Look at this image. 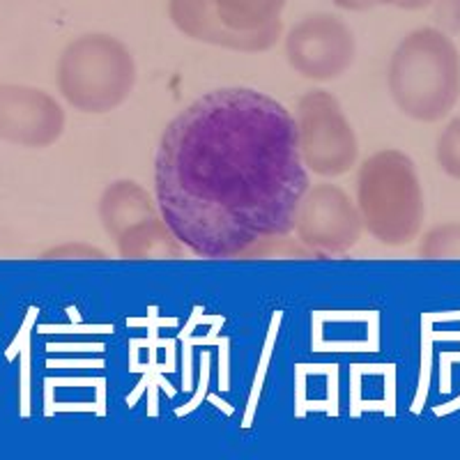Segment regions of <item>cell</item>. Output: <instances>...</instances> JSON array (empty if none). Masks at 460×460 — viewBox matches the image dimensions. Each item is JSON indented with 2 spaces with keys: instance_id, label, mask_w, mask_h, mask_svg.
Returning <instances> with one entry per match:
<instances>
[{
  "instance_id": "16",
  "label": "cell",
  "mask_w": 460,
  "mask_h": 460,
  "mask_svg": "<svg viewBox=\"0 0 460 460\" xmlns=\"http://www.w3.org/2000/svg\"><path fill=\"white\" fill-rule=\"evenodd\" d=\"M435 28L447 35H460V0H435L433 5Z\"/></svg>"
},
{
  "instance_id": "3",
  "label": "cell",
  "mask_w": 460,
  "mask_h": 460,
  "mask_svg": "<svg viewBox=\"0 0 460 460\" xmlns=\"http://www.w3.org/2000/svg\"><path fill=\"white\" fill-rule=\"evenodd\" d=\"M355 203L364 230L385 246H405L424 228L426 203L412 157L396 147L373 152L357 171Z\"/></svg>"
},
{
  "instance_id": "17",
  "label": "cell",
  "mask_w": 460,
  "mask_h": 460,
  "mask_svg": "<svg viewBox=\"0 0 460 460\" xmlns=\"http://www.w3.org/2000/svg\"><path fill=\"white\" fill-rule=\"evenodd\" d=\"M433 3L435 0H377V5L398 7V10H408V12L426 10V7H430Z\"/></svg>"
},
{
  "instance_id": "14",
  "label": "cell",
  "mask_w": 460,
  "mask_h": 460,
  "mask_svg": "<svg viewBox=\"0 0 460 460\" xmlns=\"http://www.w3.org/2000/svg\"><path fill=\"white\" fill-rule=\"evenodd\" d=\"M435 159H438L439 171L445 175L460 180V115L454 118L438 137Z\"/></svg>"
},
{
  "instance_id": "9",
  "label": "cell",
  "mask_w": 460,
  "mask_h": 460,
  "mask_svg": "<svg viewBox=\"0 0 460 460\" xmlns=\"http://www.w3.org/2000/svg\"><path fill=\"white\" fill-rule=\"evenodd\" d=\"M168 16L184 37L226 51L262 53L277 47L283 37L281 19L258 31H233L221 23L209 0H168Z\"/></svg>"
},
{
  "instance_id": "10",
  "label": "cell",
  "mask_w": 460,
  "mask_h": 460,
  "mask_svg": "<svg viewBox=\"0 0 460 460\" xmlns=\"http://www.w3.org/2000/svg\"><path fill=\"white\" fill-rule=\"evenodd\" d=\"M157 215H162L157 199L134 180H115L104 189L97 205L100 224L111 240H115L129 226Z\"/></svg>"
},
{
  "instance_id": "18",
  "label": "cell",
  "mask_w": 460,
  "mask_h": 460,
  "mask_svg": "<svg viewBox=\"0 0 460 460\" xmlns=\"http://www.w3.org/2000/svg\"><path fill=\"white\" fill-rule=\"evenodd\" d=\"M332 3L345 12H368L377 7V0H332Z\"/></svg>"
},
{
  "instance_id": "12",
  "label": "cell",
  "mask_w": 460,
  "mask_h": 460,
  "mask_svg": "<svg viewBox=\"0 0 460 460\" xmlns=\"http://www.w3.org/2000/svg\"><path fill=\"white\" fill-rule=\"evenodd\" d=\"M221 23L233 31H258L281 19L288 0H209Z\"/></svg>"
},
{
  "instance_id": "15",
  "label": "cell",
  "mask_w": 460,
  "mask_h": 460,
  "mask_svg": "<svg viewBox=\"0 0 460 460\" xmlns=\"http://www.w3.org/2000/svg\"><path fill=\"white\" fill-rule=\"evenodd\" d=\"M42 258H47V261H60V258H69V261H81V258L100 261V258H106V253L93 244H84V242H67V244H58L53 246V249H49V252H44Z\"/></svg>"
},
{
  "instance_id": "6",
  "label": "cell",
  "mask_w": 460,
  "mask_h": 460,
  "mask_svg": "<svg viewBox=\"0 0 460 460\" xmlns=\"http://www.w3.org/2000/svg\"><path fill=\"white\" fill-rule=\"evenodd\" d=\"M364 233L355 199L339 184H309L297 205L293 237L314 258L345 256Z\"/></svg>"
},
{
  "instance_id": "13",
  "label": "cell",
  "mask_w": 460,
  "mask_h": 460,
  "mask_svg": "<svg viewBox=\"0 0 460 460\" xmlns=\"http://www.w3.org/2000/svg\"><path fill=\"white\" fill-rule=\"evenodd\" d=\"M419 256L429 261L460 258V221H449V224H439L426 230L419 244Z\"/></svg>"
},
{
  "instance_id": "8",
  "label": "cell",
  "mask_w": 460,
  "mask_h": 460,
  "mask_svg": "<svg viewBox=\"0 0 460 460\" xmlns=\"http://www.w3.org/2000/svg\"><path fill=\"white\" fill-rule=\"evenodd\" d=\"M63 104L35 85L0 84V141L44 150L65 134Z\"/></svg>"
},
{
  "instance_id": "11",
  "label": "cell",
  "mask_w": 460,
  "mask_h": 460,
  "mask_svg": "<svg viewBox=\"0 0 460 460\" xmlns=\"http://www.w3.org/2000/svg\"><path fill=\"white\" fill-rule=\"evenodd\" d=\"M111 242L115 244L118 256L127 261H171L189 256V249L162 215L129 226Z\"/></svg>"
},
{
  "instance_id": "7",
  "label": "cell",
  "mask_w": 460,
  "mask_h": 460,
  "mask_svg": "<svg viewBox=\"0 0 460 460\" xmlns=\"http://www.w3.org/2000/svg\"><path fill=\"white\" fill-rule=\"evenodd\" d=\"M288 65L302 79L327 84L341 79L357 58L350 26L334 14H311L295 23L283 44Z\"/></svg>"
},
{
  "instance_id": "2",
  "label": "cell",
  "mask_w": 460,
  "mask_h": 460,
  "mask_svg": "<svg viewBox=\"0 0 460 460\" xmlns=\"http://www.w3.org/2000/svg\"><path fill=\"white\" fill-rule=\"evenodd\" d=\"M387 90L410 120H445L460 100V51L451 35L424 26L402 37L389 58Z\"/></svg>"
},
{
  "instance_id": "4",
  "label": "cell",
  "mask_w": 460,
  "mask_h": 460,
  "mask_svg": "<svg viewBox=\"0 0 460 460\" xmlns=\"http://www.w3.org/2000/svg\"><path fill=\"white\" fill-rule=\"evenodd\" d=\"M138 81L134 53L122 40L104 32L81 35L58 58L56 85L74 111L111 113L131 97Z\"/></svg>"
},
{
  "instance_id": "5",
  "label": "cell",
  "mask_w": 460,
  "mask_h": 460,
  "mask_svg": "<svg viewBox=\"0 0 460 460\" xmlns=\"http://www.w3.org/2000/svg\"><path fill=\"white\" fill-rule=\"evenodd\" d=\"M297 147L306 171L320 178H341L359 162V138L343 106L323 88L309 90L293 111Z\"/></svg>"
},
{
  "instance_id": "1",
  "label": "cell",
  "mask_w": 460,
  "mask_h": 460,
  "mask_svg": "<svg viewBox=\"0 0 460 460\" xmlns=\"http://www.w3.org/2000/svg\"><path fill=\"white\" fill-rule=\"evenodd\" d=\"M309 184L293 111L261 90L205 93L159 138L155 199L199 258H256L265 242L290 235Z\"/></svg>"
}]
</instances>
